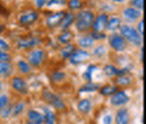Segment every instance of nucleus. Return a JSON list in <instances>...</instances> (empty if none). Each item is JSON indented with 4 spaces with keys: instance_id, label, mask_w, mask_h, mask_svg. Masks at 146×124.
I'll list each match as a JSON object with an SVG mask.
<instances>
[{
    "instance_id": "9d476101",
    "label": "nucleus",
    "mask_w": 146,
    "mask_h": 124,
    "mask_svg": "<svg viewBox=\"0 0 146 124\" xmlns=\"http://www.w3.org/2000/svg\"><path fill=\"white\" fill-rule=\"evenodd\" d=\"M11 86L20 94H26L28 92V84L25 79L20 76H15L11 79Z\"/></svg>"
},
{
    "instance_id": "4468645a",
    "label": "nucleus",
    "mask_w": 146,
    "mask_h": 124,
    "mask_svg": "<svg viewBox=\"0 0 146 124\" xmlns=\"http://www.w3.org/2000/svg\"><path fill=\"white\" fill-rule=\"evenodd\" d=\"M41 40L37 36L28 37V38H23L20 39L17 42V46L20 49H30L40 44Z\"/></svg>"
},
{
    "instance_id": "c9c22d12",
    "label": "nucleus",
    "mask_w": 146,
    "mask_h": 124,
    "mask_svg": "<svg viewBox=\"0 0 146 124\" xmlns=\"http://www.w3.org/2000/svg\"><path fill=\"white\" fill-rule=\"evenodd\" d=\"M131 7H135L139 10H143L144 7V0H131L130 1Z\"/></svg>"
},
{
    "instance_id": "423d86ee",
    "label": "nucleus",
    "mask_w": 146,
    "mask_h": 124,
    "mask_svg": "<svg viewBox=\"0 0 146 124\" xmlns=\"http://www.w3.org/2000/svg\"><path fill=\"white\" fill-rule=\"evenodd\" d=\"M143 16L142 11L133 7H127L122 11V17L127 24L135 23Z\"/></svg>"
},
{
    "instance_id": "cd10ccee",
    "label": "nucleus",
    "mask_w": 146,
    "mask_h": 124,
    "mask_svg": "<svg viewBox=\"0 0 146 124\" xmlns=\"http://www.w3.org/2000/svg\"><path fill=\"white\" fill-rule=\"evenodd\" d=\"M67 5L70 11H80L83 9V1L82 0H69L67 1Z\"/></svg>"
},
{
    "instance_id": "6e6552de",
    "label": "nucleus",
    "mask_w": 146,
    "mask_h": 124,
    "mask_svg": "<svg viewBox=\"0 0 146 124\" xmlns=\"http://www.w3.org/2000/svg\"><path fill=\"white\" fill-rule=\"evenodd\" d=\"M108 15L106 13H102L98 16H95V19L92 25V31L104 33L106 29V25H108Z\"/></svg>"
},
{
    "instance_id": "f8f14e48",
    "label": "nucleus",
    "mask_w": 146,
    "mask_h": 124,
    "mask_svg": "<svg viewBox=\"0 0 146 124\" xmlns=\"http://www.w3.org/2000/svg\"><path fill=\"white\" fill-rule=\"evenodd\" d=\"M39 19V13L36 11H31L23 14L19 18V23L21 25L24 26H29L35 23Z\"/></svg>"
},
{
    "instance_id": "1a4fd4ad",
    "label": "nucleus",
    "mask_w": 146,
    "mask_h": 124,
    "mask_svg": "<svg viewBox=\"0 0 146 124\" xmlns=\"http://www.w3.org/2000/svg\"><path fill=\"white\" fill-rule=\"evenodd\" d=\"M65 13V11H59V12H56L54 14L48 15L45 21H44L46 27H48L49 29H53V28L60 26V22L62 20Z\"/></svg>"
},
{
    "instance_id": "412c9836",
    "label": "nucleus",
    "mask_w": 146,
    "mask_h": 124,
    "mask_svg": "<svg viewBox=\"0 0 146 124\" xmlns=\"http://www.w3.org/2000/svg\"><path fill=\"white\" fill-rule=\"evenodd\" d=\"M119 90V87L116 86L115 84H106L99 88V93L103 96H112L115 92H116Z\"/></svg>"
},
{
    "instance_id": "c756f323",
    "label": "nucleus",
    "mask_w": 146,
    "mask_h": 124,
    "mask_svg": "<svg viewBox=\"0 0 146 124\" xmlns=\"http://www.w3.org/2000/svg\"><path fill=\"white\" fill-rule=\"evenodd\" d=\"M96 70H98V67L95 64L88 65L86 72H84V74L82 75L83 78L85 79L87 82H92V74H93V72Z\"/></svg>"
},
{
    "instance_id": "b1692460",
    "label": "nucleus",
    "mask_w": 146,
    "mask_h": 124,
    "mask_svg": "<svg viewBox=\"0 0 146 124\" xmlns=\"http://www.w3.org/2000/svg\"><path fill=\"white\" fill-rule=\"evenodd\" d=\"M16 66H17V69L21 74L25 75L30 74L33 70V67L29 64L28 62L25 60H19L16 64Z\"/></svg>"
},
{
    "instance_id": "7ed1b4c3",
    "label": "nucleus",
    "mask_w": 146,
    "mask_h": 124,
    "mask_svg": "<svg viewBox=\"0 0 146 124\" xmlns=\"http://www.w3.org/2000/svg\"><path fill=\"white\" fill-rule=\"evenodd\" d=\"M42 98L48 104L52 106L56 110L62 111L66 109L65 103L62 101V99H60L58 95L54 94L53 92H50L49 90H43L42 92Z\"/></svg>"
},
{
    "instance_id": "de8ad7c7",
    "label": "nucleus",
    "mask_w": 146,
    "mask_h": 124,
    "mask_svg": "<svg viewBox=\"0 0 146 124\" xmlns=\"http://www.w3.org/2000/svg\"><path fill=\"white\" fill-rule=\"evenodd\" d=\"M3 30H4V27H3V25L1 24H0V34L3 32Z\"/></svg>"
},
{
    "instance_id": "9b49d317",
    "label": "nucleus",
    "mask_w": 146,
    "mask_h": 124,
    "mask_svg": "<svg viewBox=\"0 0 146 124\" xmlns=\"http://www.w3.org/2000/svg\"><path fill=\"white\" fill-rule=\"evenodd\" d=\"M129 101H130V98L126 94V92L118 90L116 92H115L112 95V97L110 99V103L113 106H122L128 103Z\"/></svg>"
},
{
    "instance_id": "a19ab883",
    "label": "nucleus",
    "mask_w": 146,
    "mask_h": 124,
    "mask_svg": "<svg viewBox=\"0 0 146 124\" xmlns=\"http://www.w3.org/2000/svg\"><path fill=\"white\" fill-rule=\"evenodd\" d=\"M136 30L138 31V33L140 34V35H141L142 36H143V35H144V19H142V20L139 21Z\"/></svg>"
},
{
    "instance_id": "dca6fc26",
    "label": "nucleus",
    "mask_w": 146,
    "mask_h": 124,
    "mask_svg": "<svg viewBox=\"0 0 146 124\" xmlns=\"http://www.w3.org/2000/svg\"><path fill=\"white\" fill-rule=\"evenodd\" d=\"M133 82V78L130 74H129V72L121 74L119 76H116L115 80V83L116 86L125 87V88L131 86Z\"/></svg>"
},
{
    "instance_id": "2eb2a0df",
    "label": "nucleus",
    "mask_w": 146,
    "mask_h": 124,
    "mask_svg": "<svg viewBox=\"0 0 146 124\" xmlns=\"http://www.w3.org/2000/svg\"><path fill=\"white\" fill-rule=\"evenodd\" d=\"M128 72L129 71L127 68L119 69L113 64H106L104 66V68H103L104 74L108 76V77H116V76H119L121 74H126V72Z\"/></svg>"
},
{
    "instance_id": "c85d7f7f",
    "label": "nucleus",
    "mask_w": 146,
    "mask_h": 124,
    "mask_svg": "<svg viewBox=\"0 0 146 124\" xmlns=\"http://www.w3.org/2000/svg\"><path fill=\"white\" fill-rule=\"evenodd\" d=\"M99 88H100L99 84L94 83L92 82H88L85 85L80 87V92H91L98 91V90H99Z\"/></svg>"
},
{
    "instance_id": "f3484780",
    "label": "nucleus",
    "mask_w": 146,
    "mask_h": 124,
    "mask_svg": "<svg viewBox=\"0 0 146 124\" xmlns=\"http://www.w3.org/2000/svg\"><path fill=\"white\" fill-rule=\"evenodd\" d=\"M75 17H76V15L74 14V12H68V13H65L64 16L62 20L60 22V27L61 30H67L71 26V25L75 22Z\"/></svg>"
},
{
    "instance_id": "a18cd8bd",
    "label": "nucleus",
    "mask_w": 146,
    "mask_h": 124,
    "mask_svg": "<svg viewBox=\"0 0 146 124\" xmlns=\"http://www.w3.org/2000/svg\"><path fill=\"white\" fill-rule=\"evenodd\" d=\"M3 89H4V83H3V82L0 81V92L3 91Z\"/></svg>"
},
{
    "instance_id": "49530a36",
    "label": "nucleus",
    "mask_w": 146,
    "mask_h": 124,
    "mask_svg": "<svg viewBox=\"0 0 146 124\" xmlns=\"http://www.w3.org/2000/svg\"><path fill=\"white\" fill-rule=\"evenodd\" d=\"M110 1L114 2V3H122L125 1V0H110Z\"/></svg>"
},
{
    "instance_id": "79ce46f5",
    "label": "nucleus",
    "mask_w": 146,
    "mask_h": 124,
    "mask_svg": "<svg viewBox=\"0 0 146 124\" xmlns=\"http://www.w3.org/2000/svg\"><path fill=\"white\" fill-rule=\"evenodd\" d=\"M48 2V0H35V5L38 8H42Z\"/></svg>"
},
{
    "instance_id": "6ab92c4d",
    "label": "nucleus",
    "mask_w": 146,
    "mask_h": 124,
    "mask_svg": "<svg viewBox=\"0 0 146 124\" xmlns=\"http://www.w3.org/2000/svg\"><path fill=\"white\" fill-rule=\"evenodd\" d=\"M121 25H122V18H120L119 16L114 15L111 16V17H108L106 29L111 32H115L116 30H119Z\"/></svg>"
},
{
    "instance_id": "58836bf2",
    "label": "nucleus",
    "mask_w": 146,
    "mask_h": 124,
    "mask_svg": "<svg viewBox=\"0 0 146 124\" xmlns=\"http://www.w3.org/2000/svg\"><path fill=\"white\" fill-rule=\"evenodd\" d=\"M12 61V56L7 52H0V62H7L10 63Z\"/></svg>"
},
{
    "instance_id": "39448f33",
    "label": "nucleus",
    "mask_w": 146,
    "mask_h": 124,
    "mask_svg": "<svg viewBox=\"0 0 146 124\" xmlns=\"http://www.w3.org/2000/svg\"><path fill=\"white\" fill-rule=\"evenodd\" d=\"M108 43L111 48L115 52H123L128 46L127 41L120 34H112L108 37Z\"/></svg>"
},
{
    "instance_id": "393cba45",
    "label": "nucleus",
    "mask_w": 146,
    "mask_h": 124,
    "mask_svg": "<svg viewBox=\"0 0 146 124\" xmlns=\"http://www.w3.org/2000/svg\"><path fill=\"white\" fill-rule=\"evenodd\" d=\"M91 109H92V103L88 99H83L78 103V110L83 114L88 113L91 111Z\"/></svg>"
},
{
    "instance_id": "f257e3e1",
    "label": "nucleus",
    "mask_w": 146,
    "mask_h": 124,
    "mask_svg": "<svg viewBox=\"0 0 146 124\" xmlns=\"http://www.w3.org/2000/svg\"><path fill=\"white\" fill-rule=\"evenodd\" d=\"M95 13L91 9H81L75 17L76 29L80 33H87L92 28Z\"/></svg>"
},
{
    "instance_id": "ddd939ff",
    "label": "nucleus",
    "mask_w": 146,
    "mask_h": 124,
    "mask_svg": "<svg viewBox=\"0 0 146 124\" xmlns=\"http://www.w3.org/2000/svg\"><path fill=\"white\" fill-rule=\"evenodd\" d=\"M115 124H130L131 122V115L129 110L125 107L120 108L116 111L115 119Z\"/></svg>"
},
{
    "instance_id": "a211bd4d",
    "label": "nucleus",
    "mask_w": 146,
    "mask_h": 124,
    "mask_svg": "<svg viewBox=\"0 0 146 124\" xmlns=\"http://www.w3.org/2000/svg\"><path fill=\"white\" fill-rule=\"evenodd\" d=\"M76 50H77V46H75V44L69 43L67 44H64V46L60 49V54L61 56V58L64 59V60H67V59H69L73 54H74V52Z\"/></svg>"
},
{
    "instance_id": "e433bc0d",
    "label": "nucleus",
    "mask_w": 146,
    "mask_h": 124,
    "mask_svg": "<svg viewBox=\"0 0 146 124\" xmlns=\"http://www.w3.org/2000/svg\"><path fill=\"white\" fill-rule=\"evenodd\" d=\"M9 103V97L7 94L0 95V111L4 109L5 106Z\"/></svg>"
},
{
    "instance_id": "09e8293b",
    "label": "nucleus",
    "mask_w": 146,
    "mask_h": 124,
    "mask_svg": "<svg viewBox=\"0 0 146 124\" xmlns=\"http://www.w3.org/2000/svg\"><path fill=\"white\" fill-rule=\"evenodd\" d=\"M25 124H41V123H36V122H33V121H28Z\"/></svg>"
},
{
    "instance_id": "20e7f679",
    "label": "nucleus",
    "mask_w": 146,
    "mask_h": 124,
    "mask_svg": "<svg viewBox=\"0 0 146 124\" xmlns=\"http://www.w3.org/2000/svg\"><path fill=\"white\" fill-rule=\"evenodd\" d=\"M45 59V52L43 49L36 48L32 50L27 55V61L33 68H39L43 64Z\"/></svg>"
},
{
    "instance_id": "ea45409f",
    "label": "nucleus",
    "mask_w": 146,
    "mask_h": 124,
    "mask_svg": "<svg viewBox=\"0 0 146 124\" xmlns=\"http://www.w3.org/2000/svg\"><path fill=\"white\" fill-rule=\"evenodd\" d=\"M10 49L9 44L7 42H5L4 39L0 38V52H7Z\"/></svg>"
},
{
    "instance_id": "72a5a7b5",
    "label": "nucleus",
    "mask_w": 146,
    "mask_h": 124,
    "mask_svg": "<svg viewBox=\"0 0 146 124\" xmlns=\"http://www.w3.org/2000/svg\"><path fill=\"white\" fill-rule=\"evenodd\" d=\"M13 107H14L13 104L8 103L4 109H2L1 111H0V117H1L2 119H7V118L12 114Z\"/></svg>"
},
{
    "instance_id": "37998d69",
    "label": "nucleus",
    "mask_w": 146,
    "mask_h": 124,
    "mask_svg": "<svg viewBox=\"0 0 146 124\" xmlns=\"http://www.w3.org/2000/svg\"><path fill=\"white\" fill-rule=\"evenodd\" d=\"M112 121H113V118L111 115H106L103 119L104 124H112Z\"/></svg>"
},
{
    "instance_id": "c03bdc74",
    "label": "nucleus",
    "mask_w": 146,
    "mask_h": 124,
    "mask_svg": "<svg viewBox=\"0 0 146 124\" xmlns=\"http://www.w3.org/2000/svg\"><path fill=\"white\" fill-rule=\"evenodd\" d=\"M142 53H141V61L142 62H143V60H144V47L143 46L142 47Z\"/></svg>"
},
{
    "instance_id": "5701e85b",
    "label": "nucleus",
    "mask_w": 146,
    "mask_h": 124,
    "mask_svg": "<svg viewBox=\"0 0 146 124\" xmlns=\"http://www.w3.org/2000/svg\"><path fill=\"white\" fill-rule=\"evenodd\" d=\"M27 117L29 121L41 123V124H42L44 121V114H42L41 112H39L35 110H30L28 111Z\"/></svg>"
},
{
    "instance_id": "4be33fe9",
    "label": "nucleus",
    "mask_w": 146,
    "mask_h": 124,
    "mask_svg": "<svg viewBox=\"0 0 146 124\" xmlns=\"http://www.w3.org/2000/svg\"><path fill=\"white\" fill-rule=\"evenodd\" d=\"M95 44V40L90 36H83L78 41V46L81 49L91 48Z\"/></svg>"
},
{
    "instance_id": "a878e982",
    "label": "nucleus",
    "mask_w": 146,
    "mask_h": 124,
    "mask_svg": "<svg viewBox=\"0 0 146 124\" xmlns=\"http://www.w3.org/2000/svg\"><path fill=\"white\" fill-rule=\"evenodd\" d=\"M43 113H44V124H56V115L55 113L50 111V109L44 107L42 109Z\"/></svg>"
},
{
    "instance_id": "4c0bfd02",
    "label": "nucleus",
    "mask_w": 146,
    "mask_h": 124,
    "mask_svg": "<svg viewBox=\"0 0 146 124\" xmlns=\"http://www.w3.org/2000/svg\"><path fill=\"white\" fill-rule=\"evenodd\" d=\"M46 5L49 7L53 5H67V0H48Z\"/></svg>"
},
{
    "instance_id": "7c9ffc66",
    "label": "nucleus",
    "mask_w": 146,
    "mask_h": 124,
    "mask_svg": "<svg viewBox=\"0 0 146 124\" xmlns=\"http://www.w3.org/2000/svg\"><path fill=\"white\" fill-rule=\"evenodd\" d=\"M66 79V74L64 72H54L53 74L50 76V80L52 82H55V83H58V82H61L62 81H64Z\"/></svg>"
},
{
    "instance_id": "473e14b6",
    "label": "nucleus",
    "mask_w": 146,
    "mask_h": 124,
    "mask_svg": "<svg viewBox=\"0 0 146 124\" xmlns=\"http://www.w3.org/2000/svg\"><path fill=\"white\" fill-rule=\"evenodd\" d=\"M106 54V48L104 46H98L92 51V55L97 58H102Z\"/></svg>"
},
{
    "instance_id": "f03ea898",
    "label": "nucleus",
    "mask_w": 146,
    "mask_h": 124,
    "mask_svg": "<svg viewBox=\"0 0 146 124\" xmlns=\"http://www.w3.org/2000/svg\"><path fill=\"white\" fill-rule=\"evenodd\" d=\"M120 35L125 39L127 42L133 44L135 46H141L143 44V36L138 33L136 28L133 26L123 24L120 26Z\"/></svg>"
},
{
    "instance_id": "aec40b11",
    "label": "nucleus",
    "mask_w": 146,
    "mask_h": 124,
    "mask_svg": "<svg viewBox=\"0 0 146 124\" xmlns=\"http://www.w3.org/2000/svg\"><path fill=\"white\" fill-rule=\"evenodd\" d=\"M73 37V33L70 30V29H67V30H63L61 32L60 35L58 36L57 39H58V42L61 44H67L69 43H71Z\"/></svg>"
},
{
    "instance_id": "2f4dec72",
    "label": "nucleus",
    "mask_w": 146,
    "mask_h": 124,
    "mask_svg": "<svg viewBox=\"0 0 146 124\" xmlns=\"http://www.w3.org/2000/svg\"><path fill=\"white\" fill-rule=\"evenodd\" d=\"M25 108V103L24 101H18L14 107H13V111H12V116L13 117H16L20 115L22 112L24 111Z\"/></svg>"
},
{
    "instance_id": "bb28decb",
    "label": "nucleus",
    "mask_w": 146,
    "mask_h": 124,
    "mask_svg": "<svg viewBox=\"0 0 146 124\" xmlns=\"http://www.w3.org/2000/svg\"><path fill=\"white\" fill-rule=\"evenodd\" d=\"M13 72V65L7 62H0V77L9 76Z\"/></svg>"
},
{
    "instance_id": "f704fd0d",
    "label": "nucleus",
    "mask_w": 146,
    "mask_h": 124,
    "mask_svg": "<svg viewBox=\"0 0 146 124\" xmlns=\"http://www.w3.org/2000/svg\"><path fill=\"white\" fill-rule=\"evenodd\" d=\"M89 36H90L95 41H101L106 38V35L105 33H100V32H96V31H91Z\"/></svg>"
},
{
    "instance_id": "0eeeda50",
    "label": "nucleus",
    "mask_w": 146,
    "mask_h": 124,
    "mask_svg": "<svg viewBox=\"0 0 146 124\" xmlns=\"http://www.w3.org/2000/svg\"><path fill=\"white\" fill-rule=\"evenodd\" d=\"M90 53L86 51L85 49H77L74 54L69 58V60L72 65H78L86 63L87 61L90 59Z\"/></svg>"
}]
</instances>
